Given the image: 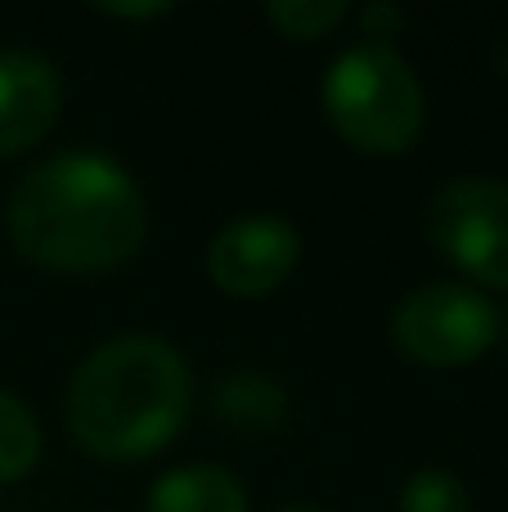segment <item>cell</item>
Here are the masks:
<instances>
[{
	"label": "cell",
	"mask_w": 508,
	"mask_h": 512,
	"mask_svg": "<svg viewBox=\"0 0 508 512\" xmlns=\"http://www.w3.org/2000/svg\"><path fill=\"white\" fill-rule=\"evenodd\" d=\"M149 207L126 167L104 153H59L18 180L9 198V239L54 274H104L144 243Z\"/></svg>",
	"instance_id": "1"
},
{
	"label": "cell",
	"mask_w": 508,
	"mask_h": 512,
	"mask_svg": "<svg viewBox=\"0 0 508 512\" xmlns=\"http://www.w3.org/2000/svg\"><path fill=\"white\" fill-rule=\"evenodd\" d=\"M194 378L162 337H113L68 382V432L90 459L135 463L167 450L185 427Z\"/></svg>",
	"instance_id": "2"
},
{
	"label": "cell",
	"mask_w": 508,
	"mask_h": 512,
	"mask_svg": "<svg viewBox=\"0 0 508 512\" xmlns=\"http://www.w3.org/2000/svg\"><path fill=\"white\" fill-rule=\"evenodd\" d=\"M324 113L333 131L360 153L396 158L423 131V86L414 77L410 59L387 41H360L324 77Z\"/></svg>",
	"instance_id": "3"
},
{
	"label": "cell",
	"mask_w": 508,
	"mask_h": 512,
	"mask_svg": "<svg viewBox=\"0 0 508 512\" xmlns=\"http://www.w3.org/2000/svg\"><path fill=\"white\" fill-rule=\"evenodd\" d=\"M500 337V310L473 283H423L392 310V342L423 369H464Z\"/></svg>",
	"instance_id": "4"
},
{
	"label": "cell",
	"mask_w": 508,
	"mask_h": 512,
	"mask_svg": "<svg viewBox=\"0 0 508 512\" xmlns=\"http://www.w3.org/2000/svg\"><path fill=\"white\" fill-rule=\"evenodd\" d=\"M428 239L482 288H508V185L491 176L450 180L428 207Z\"/></svg>",
	"instance_id": "5"
},
{
	"label": "cell",
	"mask_w": 508,
	"mask_h": 512,
	"mask_svg": "<svg viewBox=\"0 0 508 512\" xmlns=\"http://www.w3.org/2000/svg\"><path fill=\"white\" fill-rule=\"evenodd\" d=\"M302 239L284 216H239L207 243V274L225 297H270L297 270Z\"/></svg>",
	"instance_id": "6"
},
{
	"label": "cell",
	"mask_w": 508,
	"mask_h": 512,
	"mask_svg": "<svg viewBox=\"0 0 508 512\" xmlns=\"http://www.w3.org/2000/svg\"><path fill=\"white\" fill-rule=\"evenodd\" d=\"M59 104L63 86L50 59L27 50L0 54V158H14L41 144L59 117Z\"/></svg>",
	"instance_id": "7"
},
{
	"label": "cell",
	"mask_w": 508,
	"mask_h": 512,
	"mask_svg": "<svg viewBox=\"0 0 508 512\" xmlns=\"http://www.w3.org/2000/svg\"><path fill=\"white\" fill-rule=\"evenodd\" d=\"M144 512H248V490L216 463H189L149 490Z\"/></svg>",
	"instance_id": "8"
},
{
	"label": "cell",
	"mask_w": 508,
	"mask_h": 512,
	"mask_svg": "<svg viewBox=\"0 0 508 512\" xmlns=\"http://www.w3.org/2000/svg\"><path fill=\"white\" fill-rule=\"evenodd\" d=\"M216 414L243 432H270L288 418V391L266 373H230L216 382Z\"/></svg>",
	"instance_id": "9"
},
{
	"label": "cell",
	"mask_w": 508,
	"mask_h": 512,
	"mask_svg": "<svg viewBox=\"0 0 508 512\" xmlns=\"http://www.w3.org/2000/svg\"><path fill=\"white\" fill-rule=\"evenodd\" d=\"M41 459V427L18 396L0 391V486L23 481Z\"/></svg>",
	"instance_id": "10"
},
{
	"label": "cell",
	"mask_w": 508,
	"mask_h": 512,
	"mask_svg": "<svg viewBox=\"0 0 508 512\" xmlns=\"http://www.w3.org/2000/svg\"><path fill=\"white\" fill-rule=\"evenodd\" d=\"M266 14L288 41H320L347 23L351 9L342 0H275Z\"/></svg>",
	"instance_id": "11"
},
{
	"label": "cell",
	"mask_w": 508,
	"mask_h": 512,
	"mask_svg": "<svg viewBox=\"0 0 508 512\" xmlns=\"http://www.w3.org/2000/svg\"><path fill=\"white\" fill-rule=\"evenodd\" d=\"M401 512H473L464 481L446 468H423L405 481L401 490Z\"/></svg>",
	"instance_id": "12"
},
{
	"label": "cell",
	"mask_w": 508,
	"mask_h": 512,
	"mask_svg": "<svg viewBox=\"0 0 508 512\" xmlns=\"http://www.w3.org/2000/svg\"><path fill=\"white\" fill-rule=\"evenodd\" d=\"M360 23H365V32H369V36H387L392 27H401V23H405V14H401V9H392V5H365Z\"/></svg>",
	"instance_id": "13"
},
{
	"label": "cell",
	"mask_w": 508,
	"mask_h": 512,
	"mask_svg": "<svg viewBox=\"0 0 508 512\" xmlns=\"http://www.w3.org/2000/svg\"><path fill=\"white\" fill-rule=\"evenodd\" d=\"M99 14H108V18H162V14H171V5H99Z\"/></svg>",
	"instance_id": "14"
},
{
	"label": "cell",
	"mask_w": 508,
	"mask_h": 512,
	"mask_svg": "<svg viewBox=\"0 0 508 512\" xmlns=\"http://www.w3.org/2000/svg\"><path fill=\"white\" fill-rule=\"evenodd\" d=\"M279 512H320V508H306V504H293V508H279Z\"/></svg>",
	"instance_id": "15"
}]
</instances>
